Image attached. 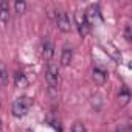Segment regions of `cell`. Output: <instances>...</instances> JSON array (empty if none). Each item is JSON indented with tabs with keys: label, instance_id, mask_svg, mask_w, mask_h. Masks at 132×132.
Segmentation results:
<instances>
[{
	"label": "cell",
	"instance_id": "obj_1",
	"mask_svg": "<svg viewBox=\"0 0 132 132\" xmlns=\"http://www.w3.org/2000/svg\"><path fill=\"white\" fill-rule=\"evenodd\" d=\"M31 107H33V98L23 95V96H19V98L14 100L11 110H13V115H14V117L20 118V117H25V115L30 112Z\"/></svg>",
	"mask_w": 132,
	"mask_h": 132
},
{
	"label": "cell",
	"instance_id": "obj_2",
	"mask_svg": "<svg viewBox=\"0 0 132 132\" xmlns=\"http://www.w3.org/2000/svg\"><path fill=\"white\" fill-rule=\"evenodd\" d=\"M45 79L50 89H57L59 87V69L57 65L53 62L47 64V69H45Z\"/></svg>",
	"mask_w": 132,
	"mask_h": 132
},
{
	"label": "cell",
	"instance_id": "obj_3",
	"mask_svg": "<svg viewBox=\"0 0 132 132\" xmlns=\"http://www.w3.org/2000/svg\"><path fill=\"white\" fill-rule=\"evenodd\" d=\"M84 17H86V20H87V23H89L90 27L95 25L98 20L101 22V13H100L98 5H90V6L87 8V11H86Z\"/></svg>",
	"mask_w": 132,
	"mask_h": 132
},
{
	"label": "cell",
	"instance_id": "obj_4",
	"mask_svg": "<svg viewBox=\"0 0 132 132\" xmlns=\"http://www.w3.org/2000/svg\"><path fill=\"white\" fill-rule=\"evenodd\" d=\"M56 25L61 31L64 33H69L72 30V22H70V17L67 16V13H57L56 14Z\"/></svg>",
	"mask_w": 132,
	"mask_h": 132
},
{
	"label": "cell",
	"instance_id": "obj_5",
	"mask_svg": "<svg viewBox=\"0 0 132 132\" xmlns=\"http://www.w3.org/2000/svg\"><path fill=\"white\" fill-rule=\"evenodd\" d=\"M75 20H76V28H78L79 36H81V37H87L89 33H90V25L87 23L84 14H76Z\"/></svg>",
	"mask_w": 132,
	"mask_h": 132
},
{
	"label": "cell",
	"instance_id": "obj_6",
	"mask_svg": "<svg viewBox=\"0 0 132 132\" xmlns=\"http://www.w3.org/2000/svg\"><path fill=\"white\" fill-rule=\"evenodd\" d=\"M39 50H40V56L44 59H47V61H50L53 57V54H54V47H53V44L48 39H44L40 42V48Z\"/></svg>",
	"mask_w": 132,
	"mask_h": 132
},
{
	"label": "cell",
	"instance_id": "obj_7",
	"mask_svg": "<svg viewBox=\"0 0 132 132\" xmlns=\"http://www.w3.org/2000/svg\"><path fill=\"white\" fill-rule=\"evenodd\" d=\"M92 78H93V81H95L96 84L103 86V84L107 81V73H106V70H103V69H100V67H95L93 72H92Z\"/></svg>",
	"mask_w": 132,
	"mask_h": 132
},
{
	"label": "cell",
	"instance_id": "obj_8",
	"mask_svg": "<svg viewBox=\"0 0 132 132\" xmlns=\"http://www.w3.org/2000/svg\"><path fill=\"white\" fill-rule=\"evenodd\" d=\"M129 100H130L129 89H127L126 86H123L121 90H120V93H118V104H120V107H124V106L129 103Z\"/></svg>",
	"mask_w": 132,
	"mask_h": 132
},
{
	"label": "cell",
	"instance_id": "obj_9",
	"mask_svg": "<svg viewBox=\"0 0 132 132\" xmlns=\"http://www.w3.org/2000/svg\"><path fill=\"white\" fill-rule=\"evenodd\" d=\"M72 57H73V51H72V48L64 47V50H62V56H61V64L64 65V67H67V65H70V62H72Z\"/></svg>",
	"mask_w": 132,
	"mask_h": 132
},
{
	"label": "cell",
	"instance_id": "obj_10",
	"mask_svg": "<svg viewBox=\"0 0 132 132\" xmlns=\"http://www.w3.org/2000/svg\"><path fill=\"white\" fill-rule=\"evenodd\" d=\"M14 82H16V87H19V89H25L28 86V79H27L25 73H22V72H17L14 75Z\"/></svg>",
	"mask_w": 132,
	"mask_h": 132
},
{
	"label": "cell",
	"instance_id": "obj_11",
	"mask_svg": "<svg viewBox=\"0 0 132 132\" xmlns=\"http://www.w3.org/2000/svg\"><path fill=\"white\" fill-rule=\"evenodd\" d=\"M10 20V10L6 2H0V22H8Z\"/></svg>",
	"mask_w": 132,
	"mask_h": 132
},
{
	"label": "cell",
	"instance_id": "obj_12",
	"mask_svg": "<svg viewBox=\"0 0 132 132\" xmlns=\"http://www.w3.org/2000/svg\"><path fill=\"white\" fill-rule=\"evenodd\" d=\"M8 84V73L5 69L0 67V87H5Z\"/></svg>",
	"mask_w": 132,
	"mask_h": 132
},
{
	"label": "cell",
	"instance_id": "obj_13",
	"mask_svg": "<svg viewBox=\"0 0 132 132\" xmlns=\"http://www.w3.org/2000/svg\"><path fill=\"white\" fill-rule=\"evenodd\" d=\"M14 8H16L17 13H25V10H27V3H25V2H16V3H14Z\"/></svg>",
	"mask_w": 132,
	"mask_h": 132
},
{
	"label": "cell",
	"instance_id": "obj_14",
	"mask_svg": "<svg viewBox=\"0 0 132 132\" xmlns=\"http://www.w3.org/2000/svg\"><path fill=\"white\" fill-rule=\"evenodd\" d=\"M72 132H86V127H84V124H82V123H75V126H73Z\"/></svg>",
	"mask_w": 132,
	"mask_h": 132
},
{
	"label": "cell",
	"instance_id": "obj_15",
	"mask_svg": "<svg viewBox=\"0 0 132 132\" xmlns=\"http://www.w3.org/2000/svg\"><path fill=\"white\" fill-rule=\"evenodd\" d=\"M126 39L130 40V30H129V27H126Z\"/></svg>",
	"mask_w": 132,
	"mask_h": 132
},
{
	"label": "cell",
	"instance_id": "obj_16",
	"mask_svg": "<svg viewBox=\"0 0 132 132\" xmlns=\"http://www.w3.org/2000/svg\"><path fill=\"white\" fill-rule=\"evenodd\" d=\"M117 132H127V130H126V129H124V127H121V129H118V130H117Z\"/></svg>",
	"mask_w": 132,
	"mask_h": 132
},
{
	"label": "cell",
	"instance_id": "obj_17",
	"mask_svg": "<svg viewBox=\"0 0 132 132\" xmlns=\"http://www.w3.org/2000/svg\"><path fill=\"white\" fill-rule=\"evenodd\" d=\"M3 130V126H2V120H0V132Z\"/></svg>",
	"mask_w": 132,
	"mask_h": 132
}]
</instances>
